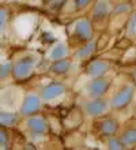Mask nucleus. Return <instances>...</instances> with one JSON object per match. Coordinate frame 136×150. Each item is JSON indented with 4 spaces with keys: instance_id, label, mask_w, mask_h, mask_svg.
I'll use <instances>...</instances> for the list:
<instances>
[{
    "instance_id": "7ed1b4c3",
    "label": "nucleus",
    "mask_w": 136,
    "mask_h": 150,
    "mask_svg": "<svg viewBox=\"0 0 136 150\" xmlns=\"http://www.w3.org/2000/svg\"><path fill=\"white\" fill-rule=\"evenodd\" d=\"M15 122V116L12 113H0V123L1 124H6V126H10Z\"/></svg>"
},
{
    "instance_id": "39448f33",
    "label": "nucleus",
    "mask_w": 136,
    "mask_h": 150,
    "mask_svg": "<svg viewBox=\"0 0 136 150\" xmlns=\"http://www.w3.org/2000/svg\"><path fill=\"white\" fill-rule=\"evenodd\" d=\"M7 143V138H6V134L3 131H0V145H6Z\"/></svg>"
},
{
    "instance_id": "f257e3e1",
    "label": "nucleus",
    "mask_w": 136,
    "mask_h": 150,
    "mask_svg": "<svg viewBox=\"0 0 136 150\" xmlns=\"http://www.w3.org/2000/svg\"><path fill=\"white\" fill-rule=\"evenodd\" d=\"M29 68H30V63H27L26 60H22L16 64L15 68V74L16 76H25V75L29 74Z\"/></svg>"
},
{
    "instance_id": "423d86ee",
    "label": "nucleus",
    "mask_w": 136,
    "mask_h": 150,
    "mask_svg": "<svg viewBox=\"0 0 136 150\" xmlns=\"http://www.w3.org/2000/svg\"><path fill=\"white\" fill-rule=\"evenodd\" d=\"M7 68H8V66H4V67L1 68V70H3V71H1V75H6V74H7V71H8Z\"/></svg>"
},
{
    "instance_id": "20e7f679",
    "label": "nucleus",
    "mask_w": 136,
    "mask_h": 150,
    "mask_svg": "<svg viewBox=\"0 0 136 150\" xmlns=\"http://www.w3.org/2000/svg\"><path fill=\"white\" fill-rule=\"evenodd\" d=\"M4 22H6V12L4 11H0V32L4 26Z\"/></svg>"
},
{
    "instance_id": "f03ea898",
    "label": "nucleus",
    "mask_w": 136,
    "mask_h": 150,
    "mask_svg": "<svg viewBox=\"0 0 136 150\" xmlns=\"http://www.w3.org/2000/svg\"><path fill=\"white\" fill-rule=\"evenodd\" d=\"M38 108V101H37V98L35 97H33V96H30V97H27L26 103H25L23 105V112H33L34 109H37Z\"/></svg>"
}]
</instances>
